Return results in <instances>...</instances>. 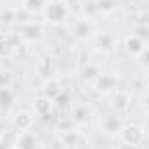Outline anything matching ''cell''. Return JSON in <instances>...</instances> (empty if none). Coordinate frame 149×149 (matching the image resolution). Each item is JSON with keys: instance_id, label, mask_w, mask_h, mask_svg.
Here are the masks:
<instances>
[{"instance_id": "obj_9", "label": "cell", "mask_w": 149, "mask_h": 149, "mask_svg": "<svg viewBox=\"0 0 149 149\" xmlns=\"http://www.w3.org/2000/svg\"><path fill=\"white\" fill-rule=\"evenodd\" d=\"M146 130L149 132V116H148V120H146Z\"/></svg>"}, {"instance_id": "obj_2", "label": "cell", "mask_w": 149, "mask_h": 149, "mask_svg": "<svg viewBox=\"0 0 149 149\" xmlns=\"http://www.w3.org/2000/svg\"><path fill=\"white\" fill-rule=\"evenodd\" d=\"M144 139V130L141 127H135V125H130V127H125L123 128V141L128 144V146H139Z\"/></svg>"}, {"instance_id": "obj_7", "label": "cell", "mask_w": 149, "mask_h": 149, "mask_svg": "<svg viewBox=\"0 0 149 149\" xmlns=\"http://www.w3.org/2000/svg\"><path fill=\"white\" fill-rule=\"evenodd\" d=\"M30 123H31V116H30L28 113H21V114H17V118H16V125H17L21 130L28 128Z\"/></svg>"}, {"instance_id": "obj_8", "label": "cell", "mask_w": 149, "mask_h": 149, "mask_svg": "<svg viewBox=\"0 0 149 149\" xmlns=\"http://www.w3.org/2000/svg\"><path fill=\"white\" fill-rule=\"evenodd\" d=\"M141 59H142L144 64H149V49H144V50L141 52Z\"/></svg>"}, {"instance_id": "obj_5", "label": "cell", "mask_w": 149, "mask_h": 149, "mask_svg": "<svg viewBox=\"0 0 149 149\" xmlns=\"http://www.w3.org/2000/svg\"><path fill=\"white\" fill-rule=\"evenodd\" d=\"M104 130L108 132H118L120 130V120L116 116H108L104 121Z\"/></svg>"}, {"instance_id": "obj_3", "label": "cell", "mask_w": 149, "mask_h": 149, "mask_svg": "<svg viewBox=\"0 0 149 149\" xmlns=\"http://www.w3.org/2000/svg\"><path fill=\"white\" fill-rule=\"evenodd\" d=\"M125 45H127V50H128V52H132V54H141V52L144 50V42L137 37V35L127 37Z\"/></svg>"}, {"instance_id": "obj_4", "label": "cell", "mask_w": 149, "mask_h": 149, "mask_svg": "<svg viewBox=\"0 0 149 149\" xmlns=\"http://www.w3.org/2000/svg\"><path fill=\"white\" fill-rule=\"evenodd\" d=\"M50 101L47 99V97H40L35 101V111L40 113V114H47V113L50 111Z\"/></svg>"}, {"instance_id": "obj_6", "label": "cell", "mask_w": 149, "mask_h": 149, "mask_svg": "<svg viewBox=\"0 0 149 149\" xmlns=\"http://www.w3.org/2000/svg\"><path fill=\"white\" fill-rule=\"evenodd\" d=\"M113 106L116 108V109H127L128 108V97L125 95V94H116V97H114V102H113Z\"/></svg>"}, {"instance_id": "obj_1", "label": "cell", "mask_w": 149, "mask_h": 149, "mask_svg": "<svg viewBox=\"0 0 149 149\" xmlns=\"http://www.w3.org/2000/svg\"><path fill=\"white\" fill-rule=\"evenodd\" d=\"M66 12H68V9H66L64 2H52L45 9V14H47L49 21H52V23H61L66 17Z\"/></svg>"}]
</instances>
